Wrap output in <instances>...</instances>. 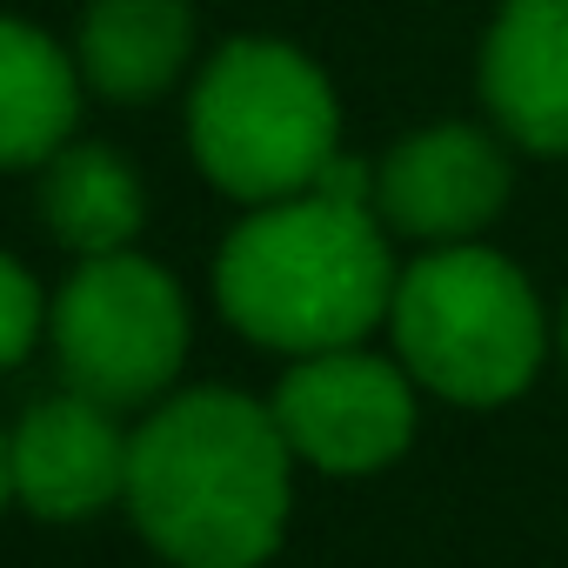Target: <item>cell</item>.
<instances>
[{"label": "cell", "mask_w": 568, "mask_h": 568, "mask_svg": "<svg viewBox=\"0 0 568 568\" xmlns=\"http://www.w3.org/2000/svg\"><path fill=\"white\" fill-rule=\"evenodd\" d=\"M288 468L295 448L274 408L194 388L141 422L121 501L174 568H261L288 528Z\"/></svg>", "instance_id": "6da1fadb"}, {"label": "cell", "mask_w": 568, "mask_h": 568, "mask_svg": "<svg viewBox=\"0 0 568 568\" xmlns=\"http://www.w3.org/2000/svg\"><path fill=\"white\" fill-rule=\"evenodd\" d=\"M128 455H134V435L114 428V408L74 388L34 402L8 435L14 495L41 521H81V515H101L114 495H128Z\"/></svg>", "instance_id": "52a82bcc"}, {"label": "cell", "mask_w": 568, "mask_h": 568, "mask_svg": "<svg viewBox=\"0 0 568 568\" xmlns=\"http://www.w3.org/2000/svg\"><path fill=\"white\" fill-rule=\"evenodd\" d=\"M375 201H382V214L402 234L468 241L475 227H488L501 214V201H508V161L475 128H428V134H408L382 161Z\"/></svg>", "instance_id": "ba28073f"}, {"label": "cell", "mask_w": 568, "mask_h": 568, "mask_svg": "<svg viewBox=\"0 0 568 568\" xmlns=\"http://www.w3.org/2000/svg\"><path fill=\"white\" fill-rule=\"evenodd\" d=\"M267 408H274L281 435H288V448L328 475H375L415 435L408 375L375 355H355V348L302 355V368L274 388Z\"/></svg>", "instance_id": "8992f818"}, {"label": "cell", "mask_w": 568, "mask_h": 568, "mask_svg": "<svg viewBox=\"0 0 568 568\" xmlns=\"http://www.w3.org/2000/svg\"><path fill=\"white\" fill-rule=\"evenodd\" d=\"M335 88L281 41H234L207 61L187 108V141L207 181L234 201H295L335 161Z\"/></svg>", "instance_id": "3957f363"}, {"label": "cell", "mask_w": 568, "mask_h": 568, "mask_svg": "<svg viewBox=\"0 0 568 568\" xmlns=\"http://www.w3.org/2000/svg\"><path fill=\"white\" fill-rule=\"evenodd\" d=\"M194 48L187 0H94L81 14V74L108 101H148L161 94Z\"/></svg>", "instance_id": "30bf717a"}, {"label": "cell", "mask_w": 568, "mask_h": 568, "mask_svg": "<svg viewBox=\"0 0 568 568\" xmlns=\"http://www.w3.org/2000/svg\"><path fill=\"white\" fill-rule=\"evenodd\" d=\"M48 328V308H41V288H34V274L14 261V254H0V368H14L34 335Z\"/></svg>", "instance_id": "4fadbf2b"}, {"label": "cell", "mask_w": 568, "mask_h": 568, "mask_svg": "<svg viewBox=\"0 0 568 568\" xmlns=\"http://www.w3.org/2000/svg\"><path fill=\"white\" fill-rule=\"evenodd\" d=\"M495 121L541 154H568V0H501L481 48Z\"/></svg>", "instance_id": "9c48e42d"}, {"label": "cell", "mask_w": 568, "mask_h": 568, "mask_svg": "<svg viewBox=\"0 0 568 568\" xmlns=\"http://www.w3.org/2000/svg\"><path fill=\"white\" fill-rule=\"evenodd\" d=\"M81 114V61H68L41 28L0 21V168L54 161Z\"/></svg>", "instance_id": "8fae6325"}, {"label": "cell", "mask_w": 568, "mask_h": 568, "mask_svg": "<svg viewBox=\"0 0 568 568\" xmlns=\"http://www.w3.org/2000/svg\"><path fill=\"white\" fill-rule=\"evenodd\" d=\"M41 207H48L54 241L74 247L81 261L128 254V241H134L141 221H148V201H141L134 168H128L114 148H101V141H68V148L48 161Z\"/></svg>", "instance_id": "7c38bea8"}, {"label": "cell", "mask_w": 568, "mask_h": 568, "mask_svg": "<svg viewBox=\"0 0 568 568\" xmlns=\"http://www.w3.org/2000/svg\"><path fill=\"white\" fill-rule=\"evenodd\" d=\"M61 375L101 408L154 402L187 362V302L174 274L141 254H101L68 274L48 315Z\"/></svg>", "instance_id": "5b68a950"}, {"label": "cell", "mask_w": 568, "mask_h": 568, "mask_svg": "<svg viewBox=\"0 0 568 568\" xmlns=\"http://www.w3.org/2000/svg\"><path fill=\"white\" fill-rule=\"evenodd\" d=\"M395 348L415 382L448 402L488 408L528 388L541 368V308L528 281L488 247H442L395 281Z\"/></svg>", "instance_id": "277c9868"}, {"label": "cell", "mask_w": 568, "mask_h": 568, "mask_svg": "<svg viewBox=\"0 0 568 568\" xmlns=\"http://www.w3.org/2000/svg\"><path fill=\"white\" fill-rule=\"evenodd\" d=\"M395 261L368 214V201L308 187L295 201H267L247 214L221 261H214V295L221 315L288 355H328L355 348L388 308H395Z\"/></svg>", "instance_id": "7a4b0ae2"}, {"label": "cell", "mask_w": 568, "mask_h": 568, "mask_svg": "<svg viewBox=\"0 0 568 568\" xmlns=\"http://www.w3.org/2000/svg\"><path fill=\"white\" fill-rule=\"evenodd\" d=\"M8 495H14V462H8V442H0V508H8Z\"/></svg>", "instance_id": "5bb4252c"}]
</instances>
